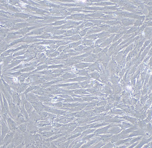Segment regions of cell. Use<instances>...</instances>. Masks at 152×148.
Here are the masks:
<instances>
[{"instance_id": "6da1fadb", "label": "cell", "mask_w": 152, "mask_h": 148, "mask_svg": "<svg viewBox=\"0 0 152 148\" xmlns=\"http://www.w3.org/2000/svg\"><path fill=\"white\" fill-rule=\"evenodd\" d=\"M14 81H15V83H17V79H16V78H14Z\"/></svg>"}]
</instances>
